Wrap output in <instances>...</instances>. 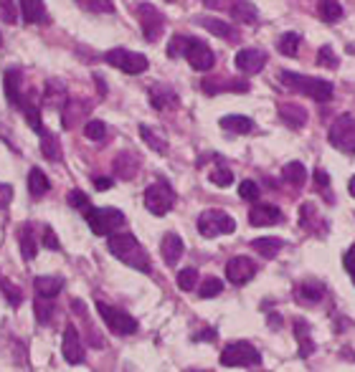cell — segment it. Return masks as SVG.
Segmentation results:
<instances>
[{
  "instance_id": "1",
  "label": "cell",
  "mask_w": 355,
  "mask_h": 372,
  "mask_svg": "<svg viewBox=\"0 0 355 372\" xmlns=\"http://www.w3.org/2000/svg\"><path fill=\"white\" fill-rule=\"evenodd\" d=\"M107 248L112 256L120 258L122 264H127L130 269H137L142 274L150 271V256L133 233H112L107 240Z\"/></svg>"
},
{
  "instance_id": "2",
  "label": "cell",
  "mask_w": 355,
  "mask_h": 372,
  "mask_svg": "<svg viewBox=\"0 0 355 372\" xmlns=\"http://www.w3.org/2000/svg\"><path fill=\"white\" fill-rule=\"evenodd\" d=\"M279 81H282L287 89L300 91V94L310 96L315 102H330L332 99V84L325 79H312V76H302L295 71H279Z\"/></svg>"
},
{
  "instance_id": "3",
  "label": "cell",
  "mask_w": 355,
  "mask_h": 372,
  "mask_svg": "<svg viewBox=\"0 0 355 372\" xmlns=\"http://www.w3.org/2000/svg\"><path fill=\"white\" fill-rule=\"evenodd\" d=\"M84 218L94 236H112L117 228L125 226V213L117 208H89Z\"/></svg>"
},
{
  "instance_id": "4",
  "label": "cell",
  "mask_w": 355,
  "mask_h": 372,
  "mask_svg": "<svg viewBox=\"0 0 355 372\" xmlns=\"http://www.w3.org/2000/svg\"><path fill=\"white\" fill-rule=\"evenodd\" d=\"M173 205H175V190L163 178L145 190V208L150 210L152 216H168L170 210H173Z\"/></svg>"
},
{
  "instance_id": "5",
  "label": "cell",
  "mask_w": 355,
  "mask_h": 372,
  "mask_svg": "<svg viewBox=\"0 0 355 372\" xmlns=\"http://www.w3.org/2000/svg\"><path fill=\"white\" fill-rule=\"evenodd\" d=\"M198 231L205 238H216V236H226L236 231V221L226 213V210H203L198 216Z\"/></svg>"
},
{
  "instance_id": "6",
  "label": "cell",
  "mask_w": 355,
  "mask_h": 372,
  "mask_svg": "<svg viewBox=\"0 0 355 372\" xmlns=\"http://www.w3.org/2000/svg\"><path fill=\"white\" fill-rule=\"evenodd\" d=\"M327 139H330V144L335 147V150L353 155V152H355V117L353 115H340V117H337V120L330 124Z\"/></svg>"
},
{
  "instance_id": "7",
  "label": "cell",
  "mask_w": 355,
  "mask_h": 372,
  "mask_svg": "<svg viewBox=\"0 0 355 372\" xmlns=\"http://www.w3.org/2000/svg\"><path fill=\"white\" fill-rule=\"evenodd\" d=\"M96 312H99V317L104 319V325L115 332V335L130 337L137 332V319L130 317V314L122 312V309H117V306H109V304H104V301H96Z\"/></svg>"
},
{
  "instance_id": "8",
  "label": "cell",
  "mask_w": 355,
  "mask_h": 372,
  "mask_svg": "<svg viewBox=\"0 0 355 372\" xmlns=\"http://www.w3.org/2000/svg\"><path fill=\"white\" fill-rule=\"evenodd\" d=\"M261 362L259 349L249 342H231L223 347L221 365L223 367H254Z\"/></svg>"
},
{
  "instance_id": "9",
  "label": "cell",
  "mask_w": 355,
  "mask_h": 372,
  "mask_svg": "<svg viewBox=\"0 0 355 372\" xmlns=\"http://www.w3.org/2000/svg\"><path fill=\"white\" fill-rule=\"evenodd\" d=\"M104 61H107L109 66L122 69L130 76H137V74L147 71V66H150L142 54H135V51H127V48H112V51L104 54Z\"/></svg>"
},
{
  "instance_id": "10",
  "label": "cell",
  "mask_w": 355,
  "mask_h": 372,
  "mask_svg": "<svg viewBox=\"0 0 355 372\" xmlns=\"http://www.w3.org/2000/svg\"><path fill=\"white\" fill-rule=\"evenodd\" d=\"M6 96L13 107H18L23 112L26 107L36 104V94L30 89H23V74L21 69H8L6 71Z\"/></svg>"
},
{
  "instance_id": "11",
  "label": "cell",
  "mask_w": 355,
  "mask_h": 372,
  "mask_svg": "<svg viewBox=\"0 0 355 372\" xmlns=\"http://www.w3.org/2000/svg\"><path fill=\"white\" fill-rule=\"evenodd\" d=\"M137 18H140V28H142L145 41H157L160 33L165 28V16L157 11L150 3H140L137 6Z\"/></svg>"
},
{
  "instance_id": "12",
  "label": "cell",
  "mask_w": 355,
  "mask_h": 372,
  "mask_svg": "<svg viewBox=\"0 0 355 372\" xmlns=\"http://www.w3.org/2000/svg\"><path fill=\"white\" fill-rule=\"evenodd\" d=\"M186 59L188 64H191V69H196V71H211V69L216 66V54H213L203 41H198V38H191V41H188Z\"/></svg>"
},
{
  "instance_id": "13",
  "label": "cell",
  "mask_w": 355,
  "mask_h": 372,
  "mask_svg": "<svg viewBox=\"0 0 355 372\" xmlns=\"http://www.w3.org/2000/svg\"><path fill=\"white\" fill-rule=\"evenodd\" d=\"M61 354L69 365H84L86 354H84V342L79 337V330L74 325H67L64 330V344H61Z\"/></svg>"
},
{
  "instance_id": "14",
  "label": "cell",
  "mask_w": 355,
  "mask_h": 372,
  "mask_svg": "<svg viewBox=\"0 0 355 372\" xmlns=\"http://www.w3.org/2000/svg\"><path fill=\"white\" fill-rule=\"evenodd\" d=\"M254 274H257V264L247 256H236L226 264V279H229L234 286H244L247 281H252Z\"/></svg>"
},
{
  "instance_id": "15",
  "label": "cell",
  "mask_w": 355,
  "mask_h": 372,
  "mask_svg": "<svg viewBox=\"0 0 355 372\" xmlns=\"http://www.w3.org/2000/svg\"><path fill=\"white\" fill-rule=\"evenodd\" d=\"M234 64L241 74H259L266 66V54L259 48H241Z\"/></svg>"
},
{
  "instance_id": "16",
  "label": "cell",
  "mask_w": 355,
  "mask_h": 372,
  "mask_svg": "<svg viewBox=\"0 0 355 372\" xmlns=\"http://www.w3.org/2000/svg\"><path fill=\"white\" fill-rule=\"evenodd\" d=\"M249 223H252L254 228L277 226V223H282V210H279L277 205H266V203L254 205V208L249 210Z\"/></svg>"
},
{
  "instance_id": "17",
  "label": "cell",
  "mask_w": 355,
  "mask_h": 372,
  "mask_svg": "<svg viewBox=\"0 0 355 372\" xmlns=\"http://www.w3.org/2000/svg\"><path fill=\"white\" fill-rule=\"evenodd\" d=\"M160 253H163V261L168 266H178V261L186 253V243L178 233H165L163 243H160Z\"/></svg>"
},
{
  "instance_id": "18",
  "label": "cell",
  "mask_w": 355,
  "mask_h": 372,
  "mask_svg": "<svg viewBox=\"0 0 355 372\" xmlns=\"http://www.w3.org/2000/svg\"><path fill=\"white\" fill-rule=\"evenodd\" d=\"M196 23L203 25L208 33H213V36L223 38V41H239V30L234 28V25H229L226 21H218V18H208V16H201V18H196Z\"/></svg>"
},
{
  "instance_id": "19",
  "label": "cell",
  "mask_w": 355,
  "mask_h": 372,
  "mask_svg": "<svg viewBox=\"0 0 355 372\" xmlns=\"http://www.w3.org/2000/svg\"><path fill=\"white\" fill-rule=\"evenodd\" d=\"M21 3V16H23L26 23H38L46 25L48 23V11L43 6V0H18Z\"/></svg>"
},
{
  "instance_id": "20",
  "label": "cell",
  "mask_w": 355,
  "mask_h": 372,
  "mask_svg": "<svg viewBox=\"0 0 355 372\" xmlns=\"http://www.w3.org/2000/svg\"><path fill=\"white\" fill-rule=\"evenodd\" d=\"M150 104L157 109V112H163V109H170V107H178V94H175L173 86L155 84L150 89Z\"/></svg>"
},
{
  "instance_id": "21",
  "label": "cell",
  "mask_w": 355,
  "mask_h": 372,
  "mask_svg": "<svg viewBox=\"0 0 355 372\" xmlns=\"http://www.w3.org/2000/svg\"><path fill=\"white\" fill-rule=\"evenodd\" d=\"M33 289H36V296L54 301L56 296L61 294V289H64V279L61 277H36L33 279Z\"/></svg>"
},
{
  "instance_id": "22",
  "label": "cell",
  "mask_w": 355,
  "mask_h": 372,
  "mask_svg": "<svg viewBox=\"0 0 355 372\" xmlns=\"http://www.w3.org/2000/svg\"><path fill=\"white\" fill-rule=\"evenodd\" d=\"M295 294L300 304H317V301H322V296H325V286L320 281H315V279H310V281H302L300 286H297Z\"/></svg>"
},
{
  "instance_id": "23",
  "label": "cell",
  "mask_w": 355,
  "mask_h": 372,
  "mask_svg": "<svg viewBox=\"0 0 355 372\" xmlns=\"http://www.w3.org/2000/svg\"><path fill=\"white\" fill-rule=\"evenodd\" d=\"M18 243H21V253H23L26 261H33L38 251L36 243V231H33V223H23L18 231Z\"/></svg>"
},
{
  "instance_id": "24",
  "label": "cell",
  "mask_w": 355,
  "mask_h": 372,
  "mask_svg": "<svg viewBox=\"0 0 355 372\" xmlns=\"http://www.w3.org/2000/svg\"><path fill=\"white\" fill-rule=\"evenodd\" d=\"M89 112V102H81V99H67L64 104V112H61V120H64V127L72 129L81 117Z\"/></svg>"
},
{
  "instance_id": "25",
  "label": "cell",
  "mask_w": 355,
  "mask_h": 372,
  "mask_svg": "<svg viewBox=\"0 0 355 372\" xmlns=\"http://www.w3.org/2000/svg\"><path fill=\"white\" fill-rule=\"evenodd\" d=\"M137 170H140V157L133 155V152H120V155L115 157V173H117V178H122V180L135 178Z\"/></svg>"
},
{
  "instance_id": "26",
  "label": "cell",
  "mask_w": 355,
  "mask_h": 372,
  "mask_svg": "<svg viewBox=\"0 0 355 372\" xmlns=\"http://www.w3.org/2000/svg\"><path fill=\"white\" fill-rule=\"evenodd\" d=\"M203 91L205 94H221V91H249V84L247 81H223V79H203Z\"/></svg>"
},
{
  "instance_id": "27",
  "label": "cell",
  "mask_w": 355,
  "mask_h": 372,
  "mask_svg": "<svg viewBox=\"0 0 355 372\" xmlns=\"http://www.w3.org/2000/svg\"><path fill=\"white\" fill-rule=\"evenodd\" d=\"M279 117L284 120V124H289L292 129H300L308 122V112L300 104H279Z\"/></svg>"
},
{
  "instance_id": "28",
  "label": "cell",
  "mask_w": 355,
  "mask_h": 372,
  "mask_svg": "<svg viewBox=\"0 0 355 372\" xmlns=\"http://www.w3.org/2000/svg\"><path fill=\"white\" fill-rule=\"evenodd\" d=\"M231 16H234L239 23H247V25H254L259 21V11L254 6L252 0H236L234 8H231Z\"/></svg>"
},
{
  "instance_id": "29",
  "label": "cell",
  "mask_w": 355,
  "mask_h": 372,
  "mask_svg": "<svg viewBox=\"0 0 355 372\" xmlns=\"http://www.w3.org/2000/svg\"><path fill=\"white\" fill-rule=\"evenodd\" d=\"M295 335H297V344H300V357H310L315 352V342L312 335H310V325L305 319H297L295 322Z\"/></svg>"
},
{
  "instance_id": "30",
  "label": "cell",
  "mask_w": 355,
  "mask_h": 372,
  "mask_svg": "<svg viewBox=\"0 0 355 372\" xmlns=\"http://www.w3.org/2000/svg\"><path fill=\"white\" fill-rule=\"evenodd\" d=\"M221 127L226 132H234V134H249L254 132V122L244 115H229L221 120Z\"/></svg>"
},
{
  "instance_id": "31",
  "label": "cell",
  "mask_w": 355,
  "mask_h": 372,
  "mask_svg": "<svg viewBox=\"0 0 355 372\" xmlns=\"http://www.w3.org/2000/svg\"><path fill=\"white\" fill-rule=\"evenodd\" d=\"M28 190H30V195H33V198H43V195L51 190V182H48V178H46V173H43V170L33 168L28 173Z\"/></svg>"
},
{
  "instance_id": "32",
  "label": "cell",
  "mask_w": 355,
  "mask_h": 372,
  "mask_svg": "<svg viewBox=\"0 0 355 372\" xmlns=\"http://www.w3.org/2000/svg\"><path fill=\"white\" fill-rule=\"evenodd\" d=\"M282 178L284 182H289L292 187H302L308 182V170H305L302 163H287L282 168Z\"/></svg>"
},
{
  "instance_id": "33",
  "label": "cell",
  "mask_w": 355,
  "mask_h": 372,
  "mask_svg": "<svg viewBox=\"0 0 355 372\" xmlns=\"http://www.w3.org/2000/svg\"><path fill=\"white\" fill-rule=\"evenodd\" d=\"M140 134H142L145 144H147L150 150H155L157 155H168V139H165L163 134H157L155 129H150L147 124H140Z\"/></svg>"
},
{
  "instance_id": "34",
  "label": "cell",
  "mask_w": 355,
  "mask_h": 372,
  "mask_svg": "<svg viewBox=\"0 0 355 372\" xmlns=\"http://www.w3.org/2000/svg\"><path fill=\"white\" fill-rule=\"evenodd\" d=\"M41 152L46 155V160H51V163H61V157H64L59 139L48 132V129H43L41 132Z\"/></svg>"
},
{
  "instance_id": "35",
  "label": "cell",
  "mask_w": 355,
  "mask_h": 372,
  "mask_svg": "<svg viewBox=\"0 0 355 372\" xmlns=\"http://www.w3.org/2000/svg\"><path fill=\"white\" fill-rule=\"evenodd\" d=\"M252 248L257 253H261L264 258H274L284 248V240L282 238H254Z\"/></svg>"
},
{
  "instance_id": "36",
  "label": "cell",
  "mask_w": 355,
  "mask_h": 372,
  "mask_svg": "<svg viewBox=\"0 0 355 372\" xmlns=\"http://www.w3.org/2000/svg\"><path fill=\"white\" fill-rule=\"evenodd\" d=\"M320 18L325 21V23H337V21L343 18V6L337 3V0H320Z\"/></svg>"
},
{
  "instance_id": "37",
  "label": "cell",
  "mask_w": 355,
  "mask_h": 372,
  "mask_svg": "<svg viewBox=\"0 0 355 372\" xmlns=\"http://www.w3.org/2000/svg\"><path fill=\"white\" fill-rule=\"evenodd\" d=\"M277 48H279V54L295 56L297 51H300V36H297V33H284V36L279 38Z\"/></svg>"
},
{
  "instance_id": "38",
  "label": "cell",
  "mask_w": 355,
  "mask_h": 372,
  "mask_svg": "<svg viewBox=\"0 0 355 372\" xmlns=\"http://www.w3.org/2000/svg\"><path fill=\"white\" fill-rule=\"evenodd\" d=\"M84 134H86V139H91V142H102V139L107 137V124H104L102 120H91V122H86Z\"/></svg>"
},
{
  "instance_id": "39",
  "label": "cell",
  "mask_w": 355,
  "mask_h": 372,
  "mask_svg": "<svg viewBox=\"0 0 355 372\" xmlns=\"http://www.w3.org/2000/svg\"><path fill=\"white\" fill-rule=\"evenodd\" d=\"M33 309H36L38 325H48V322H51V314H54V301L36 296V306H33Z\"/></svg>"
},
{
  "instance_id": "40",
  "label": "cell",
  "mask_w": 355,
  "mask_h": 372,
  "mask_svg": "<svg viewBox=\"0 0 355 372\" xmlns=\"http://www.w3.org/2000/svg\"><path fill=\"white\" fill-rule=\"evenodd\" d=\"M221 291H223V284L218 281V279L208 277L203 284H201L198 296H201V299H213V296H218V294H221Z\"/></svg>"
},
{
  "instance_id": "41",
  "label": "cell",
  "mask_w": 355,
  "mask_h": 372,
  "mask_svg": "<svg viewBox=\"0 0 355 372\" xmlns=\"http://www.w3.org/2000/svg\"><path fill=\"white\" fill-rule=\"evenodd\" d=\"M0 291L6 294L8 304L11 306H21V301H23V294H21V289L18 286H13L8 279H0Z\"/></svg>"
},
{
  "instance_id": "42",
  "label": "cell",
  "mask_w": 355,
  "mask_h": 372,
  "mask_svg": "<svg viewBox=\"0 0 355 372\" xmlns=\"http://www.w3.org/2000/svg\"><path fill=\"white\" fill-rule=\"evenodd\" d=\"M188 41H191V36H178V33H175V36L170 38V43H168V56H170V59H178V56H186Z\"/></svg>"
},
{
  "instance_id": "43",
  "label": "cell",
  "mask_w": 355,
  "mask_h": 372,
  "mask_svg": "<svg viewBox=\"0 0 355 372\" xmlns=\"http://www.w3.org/2000/svg\"><path fill=\"white\" fill-rule=\"evenodd\" d=\"M196 284H198V271H196V269L178 271V286H181L183 291H193V289H196Z\"/></svg>"
},
{
  "instance_id": "44",
  "label": "cell",
  "mask_w": 355,
  "mask_h": 372,
  "mask_svg": "<svg viewBox=\"0 0 355 372\" xmlns=\"http://www.w3.org/2000/svg\"><path fill=\"white\" fill-rule=\"evenodd\" d=\"M77 3L91 13H112L115 11V3H112V0H77Z\"/></svg>"
},
{
  "instance_id": "45",
  "label": "cell",
  "mask_w": 355,
  "mask_h": 372,
  "mask_svg": "<svg viewBox=\"0 0 355 372\" xmlns=\"http://www.w3.org/2000/svg\"><path fill=\"white\" fill-rule=\"evenodd\" d=\"M317 64H320V66H325V69H337V66H340V61H337L335 51H332L330 46H322L317 51Z\"/></svg>"
},
{
  "instance_id": "46",
  "label": "cell",
  "mask_w": 355,
  "mask_h": 372,
  "mask_svg": "<svg viewBox=\"0 0 355 372\" xmlns=\"http://www.w3.org/2000/svg\"><path fill=\"white\" fill-rule=\"evenodd\" d=\"M211 182L218 187H229L231 182H234V173H231L229 168H216L211 173Z\"/></svg>"
},
{
  "instance_id": "47",
  "label": "cell",
  "mask_w": 355,
  "mask_h": 372,
  "mask_svg": "<svg viewBox=\"0 0 355 372\" xmlns=\"http://www.w3.org/2000/svg\"><path fill=\"white\" fill-rule=\"evenodd\" d=\"M0 18L6 23H16L18 11H16V0H0Z\"/></svg>"
},
{
  "instance_id": "48",
  "label": "cell",
  "mask_w": 355,
  "mask_h": 372,
  "mask_svg": "<svg viewBox=\"0 0 355 372\" xmlns=\"http://www.w3.org/2000/svg\"><path fill=\"white\" fill-rule=\"evenodd\" d=\"M69 205H72V208H77V210H84V213L91 208L89 198H86V192H81V190H72V192H69Z\"/></svg>"
},
{
  "instance_id": "49",
  "label": "cell",
  "mask_w": 355,
  "mask_h": 372,
  "mask_svg": "<svg viewBox=\"0 0 355 372\" xmlns=\"http://www.w3.org/2000/svg\"><path fill=\"white\" fill-rule=\"evenodd\" d=\"M239 195L244 200H259V185L254 180H244L239 185Z\"/></svg>"
},
{
  "instance_id": "50",
  "label": "cell",
  "mask_w": 355,
  "mask_h": 372,
  "mask_svg": "<svg viewBox=\"0 0 355 372\" xmlns=\"http://www.w3.org/2000/svg\"><path fill=\"white\" fill-rule=\"evenodd\" d=\"M315 185H317V190H322L325 192V198L327 200H332V195L327 190H330V178H327V173L325 170H315Z\"/></svg>"
},
{
  "instance_id": "51",
  "label": "cell",
  "mask_w": 355,
  "mask_h": 372,
  "mask_svg": "<svg viewBox=\"0 0 355 372\" xmlns=\"http://www.w3.org/2000/svg\"><path fill=\"white\" fill-rule=\"evenodd\" d=\"M343 266H345V271H348L350 279H353V284H355V243L348 248V251H345V256H343Z\"/></svg>"
},
{
  "instance_id": "52",
  "label": "cell",
  "mask_w": 355,
  "mask_h": 372,
  "mask_svg": "<svg viewBox=\"0 0 355 372\" xmlns=\"http://www.w3.org/2000/svg\"><path fill=\"white\" fill-rule=\"evenodd\" d=\"M234 3L236 0H203L205 8H211V11H226V13H231Z\"/></svg>"
},
{
  "instance_id": "53",
  "label": "cell",
  "mask_w": 355,
  "mask_h": 372,
  "mask_svg": "<svg viewBox=\"0 0 355 372\" xmlns=\"http://www.w3.org/2000/svg\"><path fill=\"white\" fill-rule=\"evenodd\" d=\"M43 246L51 248V251H59V238H56V233L51 228H43Z\"/></svg>"
},
{
  "instance_id": "54",
  "label": "cell",
  "mask_w": 355,
  "mask_h": 372,
  "mask_svg": "<svg viewBox=\"0 0 355 372\" xmlns=\"http://www.w3.org/2000/svg\"><path fill=\"white\" fill-rule=\"evenodd\" d=\"M11 200H13V187L6 185V182H0V210L8 208Z\"/></svg>"
},
{
  "instance_id": "55",
  "label": "cell",
  "mask_w": 355,
  "mask_h": 372,
  "mask_svg": "<svg viewBox=\"0 0 355 372\" xmlns=\"http://www.w3.org/2000/svg\"><path fill=\"white\" fill-rule=\"evenodd\" d=\"M94 187L96 190H109V187H112V178H94Z\"/></svg>"
},
{
  "instance_id": "56",
  "label": "cell",
  "mask_w": 355,
  "mask_h": 372,
  "mask_svg": "<svg viewBox=\"0 0 355 372\" xmlns=\"http://www.w3.org/2000/svg\"><path fill=\"white\" fill-rule=\"evenodd\" d=\"M193 339H196V342H198V339H208V342H211V339H216V335H213V330H205V332H201V335L193 337Z\"/></svg>"
},
{
  "instance_id": "57",
  "label": "cell",
  "mask_w": 355,
  "mask_h": 372,
  "mask_svg": "<svg viewBox=\"0 0 355 372\" xmlns=\"http://www.w3.org/2000/svg\"><path fill=\"white\" fill-rule=\"evenodd\" d=\"M348 190H350V195L355 198V175L350 178V182H348Z\"/></svg>"
},
{
  "instance_id": "58",
  "label": "cell",
  "mask_w": 355,
  "mask_h": 372,
  "mask_svg": "<svg viewBox=\"0 0 355 372\" xmlns=\"http://www.w3.org/2000/svg\"><path fill=\"white\" fill-rule=\"evenodd\" d=\"M168 3H173V0H168Z\"/></svg>"
},
{
  "instance_id": "59",
  "label": "cell",
  "mask_w": 355,
  "mask_h": 372,
  "mask_svg": "<svg viewBox=\"0 0 355 372\" xmlns=\"http://www.w3.org/2000/svg\"><path fill=\"white\" fill-rule=\"evenodd\" d=\"M0 43H3V38H0Z\"/></svg>"
}]
</instances>
